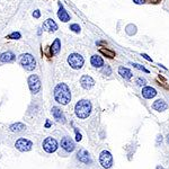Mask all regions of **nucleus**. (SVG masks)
Returning a JSON list of instances; mask_svg holds the SVG:
<instances>
[{
	"instance_id": "f257e3e1",
	"label": "nucleus",
	"mask_w": 169,
	"mask_h": 169,
	"mask_svg": "<svg viewBox=\"0 0 169 169\" xmlns=\"http://www.w3.org/2000/svg\"><path fill=\"white\" fill-rule=\"evenodd\" d=\"M54 98L61 105H68L71 100L70 89L65 84H58L54 89Z\"/></svg>"
},
{
	"instance_id": "f03ea898",
	"label": "nucleus",
	"mask_w": 169,
	"mask_h": 169,
	"mask_svg": "<svg viewBox=\"0 0 169 169\" xmlns=\"http://www.w3.org/2000/svg\"><path fill=\"white\" fill-rule=\"evenodd\" d=\"M91 103L87 99H81V100H79L78 103L76 104L74 106V113H76L77 117L79 118H87L88 116L90 115V113H91Z\"/></svg>"
},
{
	"instance_id": "7ed1b4c3",
	"label": "nucleus",
	"mask_w": 169,
	"mask_h": 169,
	"mask_svg": "<svg viewBox=\"0 0 169 169\" xmlns=\"http://www.w3.org/2000/svg\"><path fill=\"white\" fill-rule=\"evenodd\" d=\"M19 63L27 71H32L36 68V60L34 59V56L29 53H25L23 54V55H20Z\"/></svg>"
},
{
	"instance_id": "20e7f679",
	"label": "nucleus",
	"mask_w": 169,
	"mask_h": 169,
	"mask_svg": "<svg viewBox=\"0 0 169 169\" xmlns=\"http://www.w3.org/2000/svg\"><path fill=\"white\" fill-rule=\"evenodd\" d=\"M68 63H69V65H70L72 69L78 70V69H81L82 68V65H84V56L80 55V54L72 53L68 58Z\"/></svg>"
},
{
	"instance_id": "39448f33",
	"label": "nucleus",
	"mask_w": 169,
	"mask_h": 169,
	"mask_svg": "<svg viewBox=\"0 0 169 169\" xmlns=\"http://www.w3.org/2000/svg\"><path fill=\"white\" fill-rule=\"evenodd\" d=\"M99 162L100 165L104 168L108 169L113 166V157H112V153L110 151H107V150H104V151L100 152V155H99Z\"/></svg>"
},
{
	"instance_id": "423d86ee",
	"label": "nucleus",
	"mask_w": 169,
	"mask_h": 169,
	"mask_svg": "<svg viewBox=\"0 0 169 169\" xmlns=\"http://www.w3.org/2000/svg\"><path fill=\"white\" fill-rule=\"evenodd\" d=\"M42 146L45 152L53 153V152H55L56 149H58V142H56V140L54 138H46L43 141Z\"/></svg>"
},
{
	"instance_id": "0eeeda50",
	"label": "nucleus",
	"mask_w": 169,
	"mask_h": 169,
	"mask_svg": "<svg viewBox=\"0 0 169 169\" xmlns=\"http://www.w3.org/2000/svg\"><path fill=\"white\" fill-rule=\"evenodd\" d=\"M28 87L33 94H37L41 89V80L37 74H32L28 78Z\"/></svg>"
},
{
	"instance_id": "6e6552de",
	"label": "nucleus",
	"mask_w": 169,
	"mask_h": 169,
	"mask_svg": "<svg viewBox=\"0 0 169 169\" xmlns=\"http://www.w3.org/2000/svg\"><path fill=\"white\" fill-rule=\"evenodd\" d=\"M15 146H16V149L19 150V151L27 152V151H29V150L32 149L33 143H32V141L27 140V139H19V140L16 141Z\"/></svg>"
},
{
	"instance_id": "1a4fd4ad",
	"label": "nucleus",
	"mask_w": 169,
	"mask_h": 169,
	"mask_svg": "<svg viewBox=\"0 0 169 169\" xmlns=\"http://www.w3.org/2000/svg\"><path fill=\"white\" fill-rule=\"evenodd\" d=\"M61 146L67 152H72L74 150V142L71 140L69 136H64L61 140Z\"/></svg>"
},
{
	"instance_id": "9d476101",
	"label": "nucleus",
	"mask_w": 169,
	"mask_h": 169,
	"mask_svg": "<svg viewBox=\"0 0 169 169\" xmlns=\"http://www.w3.org/2000/svg\"><path fill=\"white\" fill-rule=\"evenodd\" d=\"M80 84H81V87L84 88V89H90V88L94 87V84H95V80L90 76H87V74H84V76L81 77L80 79Z\"/></svg>"
},
{
	"instance_id": "9b49d317",
	"label": "nucleus",
	"mask_w": 169,
	"mask_h": 169,
	"mask_svg": "<svg viewBox=\"0 0 169 169\" xmlns=\"http://www.w3.org/2000/svg\"><path fill=\"white\" fill-rule=\"evenodd\" d=\"M42 28L44 29V31L52 33V32H55L56 29H58V25H56V23L54 22L52 18H49V19H46L44 23H43Z\"/></svg>"
},
{
	"instance_id": "f8f14e48",
	"label": "nucleus",
	"mask_w": 169,
	"mask_h": 169,
	"mask_svg": "<svg viewBox=\"0 0 169 169\" xmlns=\"http://www.w3.org/2000/svg\"><path fill=\"white\" fill-rule=\"evenodd\" d=\"M141 94H142V96H143L146 99H151V98H153V97H155L158 93H157V90H156L153 87L146 86V87H143V89H142Z\"/></svg>"
},
{
	"instance_id": "ddd939ff",
	"label": "nucleus",
	"mask_w": 169,
	"mask_h": 169,
	"mask_svg": "<svg viewBox=\"0 0 169 169\" xmlns=\"http://www.w3.org/2000/svg\"><path fill=\"white\" fill-rule=\"evenodd\" d=\"M58 17H59V19L63 23H67L70 20V15L68 14L67 11H65L64 7L61 5V3H59V11H58Z\"/></svg>"
},
{
	"instance_id": "4468645a",
	"label": "nucleus",
	"mask_w": 169,
	"mask_h": 169,
	"mask_svg": "<svg viewBox=\"0 0 169 169\" xmlns=\"http://www.w3.org/2000/svg\"><path fill=\"white\" fill-rule=\"evenodd\" d=\"M152 108L158 110V112H163V110H166L168 108V105H167V103L163 99H157L152 104Z\"/></svg>"
},
{
	"instance_id": "2eb2a0df",
	"label": "nucleus",
	"mask_w": 169,
	"mask_h": 169,
	"mask_svg": "<svg viewBox=\"0 0 169 169\" xmlns=\"http://www.w3.org/2000/svg\"><path fill=\"white\" fill-rule=\"evenodd\" d=\"M77 158H78L79 161H81L84 163H90L91 162V159H90V156L87 151L84 149L79 150L78 155H77Z\"/></svg>"
},
{
	"instance_id": "dca6fc26",
	"label": "nucleus",
	"mask_w": 169,
	"mask_h": 169,
	"mask_svg": "<svg viewBox=\"0 0 169 169\" xmlns=\"http://www.w3.org/2000/svg\"><path fill=\"white\" fill-rule=\"evenodd\" d=\"M52 115H53V117L55 118L56 121L61 122V123H65V117L60 108H58V107H52Z\"/></svg>"
},
{
	"instance_id": "f3484780",
	"label": "nucleus",
	"mask_w": 169,
	"mask_h": 169,
	"mask_svg": "<svg viewBox=\"0 0 169 169\" xmlns=\"http://www.w3.org/2000/svg\"><path fill=\"white\" fill-rule=\"evenodd\" d=\"M90 63L95 68H101L104 65V60L101 59V56L95 54V55H93L90 58Z\"/></svg>"
},
{
	"instance_id": "a211bd4d",
	"label": "nucleus",
	"mask_w": 169,
	"mask_h": 169,
	"mask_svg": "<svg viewBox=\"0 0 169 169\" xmlns=\"http://www.w3.org/2000/svg\"><path fill=\"white\" fill-rule=\"evenodd\" d=\"M50 50H51V55H55V54L59 53L60 50H61V42H60L59 38L54 39V42L51 45Z\"/></svg>"
},
{
	"instance_id": "6ab92c4d",
	"label": "nucleus",
	"mask_w": 169,
	"mask_h": 169,
	"mask_svg": "<svg viewBox=\"0 0 169 169\" xmlns=\"http://www.w3.org/2000/svg\"><path fill=\"white\" fill-rule=\"evenodd\" d=\"M118 73L121 74L122 78H124L125 80H130V79L132 78V72H131V70L130 69H127V68L125 67H120L118 68Z\"/></svg>"
},
{
	"instance_id": "aec40b11",
	"label": "nucleus",
	"mask_w": 169,
	"mask_h": 169,
	"mask_svg": "<svg viewBox=\"0 0 169 169\" xmlns=\"http://www.w3.org/2000/svg\"><path fill=\"white\" fill-rule=\"evenodd\" d=\"M15 60L14 53L11 52H5V53L0 54V62H10Z\"/></svg>"
},
{
	"instance_id": "412c9836",
	"label": "nucleus",
	"mask_w": 169,
	"mask_h": 169,
	"mask_svg": "<svg viewBox=\"0 0 169 169\" xmlns=\"http://www.w3.org/2000/svg\"><path fill=\"white\" fill-rule=\"evenodd\" d=\"M26 129V126L24 125L23 123H16V124H13L10 126V131L11 132H22V131H24V130Z\"/></svg>"
},
{
	"instance_id": "4be33fe9",
	"label": "nucleus",
	"mask_w": 169,
	"mask_h": 169,
	"mask_svg": "<svg viewBox=\"0 0 169 169\" xmlns=\"http://www.w3.org/2000/svg\"><path fill=\"white\" fill-rule=\"evenodd\" d=\"M100 53L104 54L105 56H107V58H110V59H113L114 56H115V52L112 50H110V49H100Z\"/></svg>"
},
{
	"instance_id": "5701e85b",
	"label": "nucleus",
	"mask_w": 169,
	"mask_h": 169,
	"mask_svg": "<svg viewBox=\"0 0 169 169\" xmlns=\"http://www.w3.org/2000/svg\"><path fill=\"white\" fill-rule=\"evenodd\" d=\"M101 72L104 73V74H106V76H110V74H112V69H110V65H103V69H101Z\"/></svg>"
},
{
	"instance_id": "b1692460",
	"label": "nucleus",
	"mask_w": 169,
	"mask_h": 169,
	"mask_svg": "<svg viewBox=\"0 0 169 169\" xmlns=\"http://www.w3.org/2000/svg\"><path fill=\"white\" fill-rule=\"evenodd\" d=\"M132 65L135 68V69H138V70H141V71H144V72H146V73H149V70L148 69H146V68L143 67V65H141V64H139V63H132Z\"/></svg>"
},
{
	"instance_id": "393cba45",
	"label": "nucleus",
	"mask_w": 169,
	"mask_h": 169,
	"mask_svg": "<svg viewBox=\"0 0 169 169\" xmlns=\"http://www.w3.org/2000/svg\"><path fill=\"white\" fill-rule=\"evenodd\" d=\"M70 29L72 32H74V33H80V26L78 25V24H71L70 25Z\"/></svg>"
},
{
	"instance_id": "a878e982",
	"label": "nucleus",
	"mask_w": 169,
	"mask_h": 169,
	"mask_svg": "<svg viewBox=\"0 0 169 169\" xmlns=\"http://www.w3.org/2000/svg\"><path fill=\"white\" fill-rule=\"evenodd\" d=\"M135 82H136L139 86H146V80L144 78H142V77H139Z\"/></svg>"
},
{
	"instance_id": "bb28decb",
	"label": "nucleus",
	"mask_w": 169,
	"mask_h": 169,
	"mask_svg": "<svg viewBox=\"0 0 169 169\" xmlns=\"http://www.w3.org/2000/svg\"><path fill=\"white\" fill-rule=\"evenodd\" d=\"M74 132H76V140L77 141H81L82 135L80 134V132L78 131V129H74Z\"/></svg>"
},
{
	"instance_id": "cd10ccee",
	"label": "nucleus",
	"mask_w": 169,
	"mask_h": 169,
	"mask_svg": "<svg viewBox=\"0 0 169 169\" xmlns=\"http://www.w3.org/2000/svg\"><path fill=\"white\" fill-rule=\"evenodd\" d=\"M11 37H17V38H19L20 34L19 33H13V34H10V35H9L8 38H11Z\"/></svg>"
},
{
	"instance_id": "c85d7f7f",
	"label": "nucleus",
	"mask_w": 169,
	"mask_h": 169,
	"mask_svg": "<svg viewBox=\"0 0 169 169\" xmlns=\"http://www.w3.org/2000/svg\"><path fill=\"white\" fill-rule=\"evenodd\" d=\"M33 16L35 17V18H39V16H41V13H39V10H35V11H34Z\"/></svg>"
},
{
	"instance_id": "c756f323",
	"label": "nucleus",
	"mask_w": 169,
	"mask_h": 169,
	"mask_svg": "<svg viewBox=\"0 0 169 169\" xmlns=\"http://www.w3.org/2000/svg\"><path fill=\"white\" fill-rule=\"evenodd\" d=\"M142 56H143V58H144V59H146V60H148V61H149V62H152V59H151V58H150L149 55H148V54L142 53Z\"/></svg>"
},
{
	"instance_id": "7c9ffc66",
	"label": "nucleus",
	"mask_w": 169,
	"mask_h": 169,
	"mask_svg": "<svg viewBox=\"0 0 169 169\" xmlns=\"http://www.w3.org/2000/svg\"><path fill=\"white\" fill-rule=\"evenodd\" d=\"M136 5H142V3H146V0H133Z\"/></svg>"
},
{
	"instance_id": "2f4dec72",
	"label": "nucleus",
	"mask_w": 169,
	"mask_h": 169,
	"mask_svg": "<svg viewBox=\"0 0 169 169\" xmlns=\"http://www.w3.org/2000/svg\"><path fill=\"white\" fill-rule=\"evenodd\" d=\"M50 125H51V124L49 123V122H48V123H46V124H45V126H46V127H49V126H50Z\"/></svg>"
},
{
	"instance_id": "473e14b6",
	"label": "nucleus",
	"mask_w": 169,
	"mask_h": 169,
	"mask_svg": "<svg viewBox=\"0 0 169 169\" xmlns=\"http://www.w3.org/2000/svg\"><path fill=\"white\" fill-rule=\"evenodd\" d=\"M168 143H169V135H168Z\"/></svg>"
}]
</instances>
